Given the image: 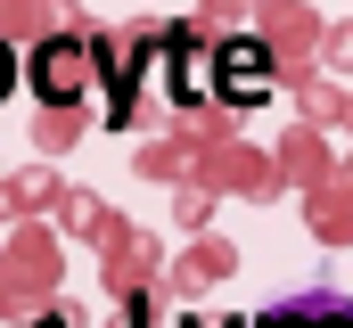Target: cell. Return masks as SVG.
<instances>
[{"mask_svg":"<svg viewBox=\"0 0 353 328\" xmlns=\"http://www.w3.org/2000/svg\"><path fill=\"white\" fill-rule=\"evenodd\" d=\"M0 82H8V50H0Z\"/></svg>","mask_w":353,"mask_h":328,"instance_id":"1","label":"cell"}]
</instances>
